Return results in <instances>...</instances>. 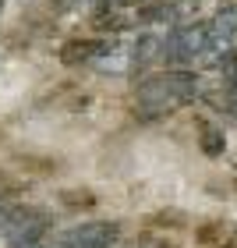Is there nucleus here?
I'll list each match as a JSON object with an SVG mask.
<instances>
[{
    "label": "nucleus",
    "instance_id": "nucleus-1",
    "mask_svg": "<svg viewBox=\"0 0 237 248\" xmlns=\"http://www.w3.org/2000/svg\"><path fill=\"white\" fill-rule=\"evenodd\" d=\"M198 93V78L191 71H166L156 78H145L138 85V107L149 114H170V110L191 103Z\"/></svg>",
    "mask_w": 237,
    "mask_h": 248
},
{
    "label": "nucleus",
    "instance_id": "nucleus-2",
    "mask_svg": "<svg viewBox=\"0 0 237 248\" xmlns=\"http://www.w3.org/2000/svg\"><path fill=\"white\" fill-rule=\"evenodd\" d=\"M163 61L180 64V67H198V64H212L220 61L209 39V25H188L177 29L163 39Z\"/></svg>",
    "mask_w": 237,
    "mask_h": 248
},
{
    "label": "nucleus",
    "instance_id": "nucleus-3",
    "mask_svg": "<svg viewBox=\"0 0 237 248\" xmlns=\"http://www.w3.org/2000/svg\"><path fill=\"white\" fill-rule=\"evenodd\" d=\"M117 241V223H82V227L67 231L60 238V248H110Z\"/></svg>",
    "mask_w": 237,
    "mask_h": 248
},
{
    "label": "nucleus",
    "instance_id": "nucleus-4",
    "mask_svg": "<svg viewBox=\"0 0 237 248\" xmlns=\"http://www.w3.org/2000/svg\"><path fill=\"white\" fill-rule=\"evenodd\" d=\"M43 231H46V223L39 217H32V213L29 217H7V223H4V234H7L11 248H36Z\"/></svg>",
    "mask_w": 237,
    "mask_h": 248
},
{
    "label": "nucleus",
    "instance_id": "nucleus-5",
    "mask_svg": "<svg viewBox=\"0 0 237 248\" xmlns=\"http://www.w3.org/2000/svg\"><path fill=\"white\" fill-rule=\"evenodd\" d=\"M209 39H212L216 57L234 50V43H237V7H223L220 15L209 21Z\"/></svg>",
    "mask_w": 237,
    "mask_h": 248
},
{
    "label": "nucleus",
    "instance_id": "nucleus-6",
    "mask_svg": "<svg viewBox=\"0 0 237 248\" xmlns=\"http://www.w3.org/2000/svg\"><path fill=\"white\" fill-rule=\"evenodd\" d=\"M156 57H163V39H156V36H142L138 43H134V50H131V64H134V67L152 64Z\"/></svg>",
    "mask_w": 237,
    "mask_h": 248
},
{
    "label": "nucleus",
    "instance_id": "nucleus-7",
    "mask_svg": "<svg viewBox=\"0 0 237 248\" xmlns=\"http://www.w3.org/2000/svg\"><path fill=\"white\" fill-rule=\"evenodd\" d=\"M114 46L110 43H103V39H96V43H71L67 46V53H64V61H99V53H110Z\"/></svg>",
    "mask_w": 237,
    "mask_h": 248
},
{
    "label": "nucleus",
    "instance_id": "nucleus-8",
    "mask_svg": "<svg viewBox=\"0 0 237 248\" xmlns=\"http://www.w3.org/2000/svg\"><path fill=\"white\" fill-rule=\"evenodd\" d=\"M106 4H134V0H106Z\"/></svg>",
    "mask_w": 237,
    "mask_h": 248
},
{
    "label": "nucleus",
    "instance_id": "nucleus-9",
    "mask_svg": "<svg viewBox=\"0 0 237 248\" xmlns=\"http://www.w3.org/2000/svg\"><path fill=\"white\" fill-rule=\"evenodd\" d=\"M0 7H4V0H0Z\"/></svg>",
    "mask_w": 237,
    "mask_h": 248
}]
</instances>
